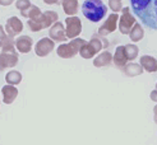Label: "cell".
<instances>
[{
	"label": "cell",
	"instance_id": "cell-1",
	"mask_svg": "<svg viewBox=\"0 0 157 145\" xmlns=\"http://www.w3.org/2000/svg\"><path fill=\"white\" fill-rule=\"evenodd\" d=\"M130 5L147 28L157 31V0H130Z\"/></svg>",
	"mask_w": 157,
	"mask_h": 145
},
{
	"label": "cell",
	"instance_id": "cell-2",
	"mask_svg": "<svg viewBox=\"0 0 157 145\" xmlns=\"http://www.w3.org/2000/svg\"><path fill=\"white\" fill-rule=\"evenodd\" d=\"M82 13L88 20L97 23L107 14V6L102 3V0H84L82 4Z\"/></svg>",
	"mask_w": 157,
	"mask_h": 145
},
{
	"label": "cell",
	"instance_id": "cell-3",
	"mask_svg": "<svg viewBox=\"0 0 157 145\" xmlns=\"http://www.w3.org/2000/svg\"><path fill=\"white\" fill-rule=\"evenodd\" d=\"M58 20H59V15L56 12L46 10V12H42L40 17H37L35 19H28L27 26L32 32H38V31H42L45 28H50Z\"/></svg>",
	"mask_w": 157,
	"mask_h": 145
},
{
	"label": "cell",
	"instance_id": "cell-4",
	"mask_svg": "<svg viewBox=\"0 0 157 145\" xmlns=\"http://www.w3.org/2000/svg\"><path fill=\"white\" fill-rule=\"evenodd\" d=\"M84 43H86V41L83 38H73L70 42L61 43L56 49V53L61 59H72L77 55V53H79L82 46Z\"/></svg>",
	"mask_w": 157,
	"mask_h": 145
},
{
	"label": "cell",
	"instance_id": "cell-5",
	"mask_svg": "<svg viewBox=\"0 0 157 145\" xmlns=\"http://www.w3.org/2000/svg\"><path fill=\"white\" fill-rule=\"evenodd\" d=\"M123 14L119 18V31L121 34H129L133 26L136 24V19L133 17V14L130 13V9L128 6L123 8Z\"/></svg>",
	"mask_w": 157,
	"mask_h": 145
},
{
	"label": "cell",
	"instance_id": "cell-6",
	"mask_svg": "<svg viewBox=\"0 0 157 145\" xmlns=\"http://www.w3.org/2000/svg\"><path fill=\"white\" fill-rule=\"evenodd\" d=\"M65 24H67V37L68 38H77L82 32V20L73 15V17H68L65 19Z\"/></svg>",
	"mask_w": 157,
	"mask_h": 145
},
{
	"label": "cell",
	"instance_id": "cell-7",
	"mask_svg": "<svg viewBox=\"0 0 157 145\" xmlns=\"http://www.w3.org/2000/svg\"><path fill=\"white\" fill-rule=\"evenodd\" d=\"M54 49H55V41L49 37H44L36 43L35 52H36L37 56L45 57V56H48Z\"/></svg>",
	"mask_w": 157,
	"mask_h": 145
},
{
	"label": "cell",
	"instance_id": "cell-8",
	"mask_svg": "<svg viewBox=\"0 0 157 145\" xmlns=\"http://www.w3.org/2000/svg\"><path fill=\"white\" fill-rule=\"evenodd\" d=\"M17 64H18V52L2 51V53H0V70L14 67Z\"/></svg>",
	"mask_w": 157,
	"mask_h": 145
},
{
	"label": "cell",
	"instance_id": "cell-9",
	"mask_svg": "<svg viewBox=\"0 0 157 145\" xmlns=\"http://www.w3.org/2000/svg\"><path fill=\"white\" fill-rule=\"evenodd\" d=\"M119 18L120 17L116 13L110 14L109 17H107V19L104 22V24L98 28V34L105 37V36H107L110 33H113L114 31L116 29V27H117V22H119Z\"/></svg>",
	"mask_w": 157,
	"mask_h": 145
},
{
	"label": "cell",
	"instance_id": "cell-10",
	"mask_svg": "<svg viewBox=\"0 0 157 145\" xmlns=\"http://www.w3.org/2000/svg\"><path fill=\"white\" fill-rule=\"evenodd\" d=\"M22 31H23V23L18 17H10L6 19L5 32L8 36L15 37V36H18Z\"/></svg>",
	"mask_w": 157,
	"mask_h": 145
},
{
	"label": "cell",
	"instance_id": "cell-11",
	"mask_svg": "<svg viewBox=\"0 0 157 145\" xmlns=\"http://www.w3.org/2000/svg\"><path fill=\"white\" fill-rule=\"evenodd\" d=\"M49 36H50L51 40H54L55 42H64V41L68 40L65 28H64V26H63L61 22L54 23V24L50 27Z\"/></svg>",
	"mask_w": 157,
	"mask_h": 145
},
{
	"label": "cell",
	"instance_id": "cell-12",
	"mask_svg": "<svg viewBox=\"0 0 157 145\" xmlns=\"http://www.w3.org/2000/svg\"><path fill=\"white\" fill-rule=\"evenodd\" d=\"M128 56H127V52H125V47L124 46H117L116 50H115V53L113 56V63L116 67L119 69H123L125 65L128 64Z\"/></svg>",
	"mask_w": 157,
	"mask_h": 145
},
{
	"label": "cell",
	"instance_id": "cell-13",
	"mask_svg": "<svg viewBox=\"0 0 157 145\" xmlns=\"http://www.w3.org/2000/svg\"><path fill=\"white\" fill-rule=\"evenodd\" d=\"M2 94H3V102L5 104H12L18 96V89L15 88V85L6 84V85L2 88Z\"/></svg>",
	"mask_w": 157,
	"mask_h": 145
},
{
	"label": "cell",
	"instance_id": "cell-14",
	"mask_svg": "<svg viewBox=\"0 0 157 145\" xmlns=\"http://www.w3.org/2000/svg\"><path fill=\"white\" fill-rule=\"evenodd\" d=\"M33 40L29 36H19L15 40V49L21 53H28L32 49Z\"/></svg>",
	"mask_w": 157,
	"mask_h": 145
},
{
	"label": "cell",
	"instance_id": "cell-15",
	"mask_svg": "<svg viewBox=\"0 0 157 145\" xmlns=\"http://www.w3.org/2000/svg\"><path fill=\"white\" fill-rule=\"evenodd\" d=\"M113 63V53L110 51H104L102 53L93 60V65L96 67H104V66H109Z\"/></svg>",
	"mask_w": 157,
	"mask_h": 145
},
{
	"label": "cell",
	"instance_id": "cell-16",
	"mask_svg": "<svg viewBox=\"0 0 157 145\" xmlns=\"http://www.w3.org/2000/svg\"><path fill=\"white\" fill-rule=\"evenodd\" d=\"M61 6L64 9V13L68 17H73L78 13V6H79V2L78 0H63Z\"/></svg>",
	"mask_w": 157,
	"mask_h": 145
},
{
	"label": "cell",
	"instance_id": "cell-17",
	"mask_svg": "<svg viewBox=\"0 0 157 145\" xmlns=\"http://www.w3.org/2000/svg\"><path fill=\"white\" fill-rule=\"evenodd\" d=\"M140 65L148 73H155L157 71V60L150 55H144L140 57Z\"/></svg>",
	"mask_w": 157,
	"mask_h": 145
},
{
	"label": "cell",
	"instance_id": "cell-18",
	"mask_svg": "<svg viewBox=\"0 0 157 145\" xmlns=\"http://www.w3.org/2000/svg\"><path fill=\"white\" fill-rule=\"evenodd\" d=\"M123 73L127 75V76H137V75H140L143 73L144 69L142 67V65L139 64H136V63H129L127 64L123 69Z\"/></svg>",
	"mask_w": 157,
	"mask_h": 145
},
{
	"label": "cell",
	"instance_id": "cell-19",
	"mask_svg": "<svg viewBox=\"0 0 157 145\" xmlns=\"http://www.w3.org/2000/svg\"><path fill=\"white\" fill-rule=\"evenodd\" d=\"M143 36H144V31H143L142 26H140L139 23H136V24L133 26V28H132V31H130V33H129L130 40H132L133 42H138V41L142 40Z\"/></svg>",
	"mask_w": 157,
	"mask_h": 145
},
{
	"label": "cell",
	"instance_id": "cell-20",
	"mask_svg": "<svg viewBox=\"0 0 157 145\" xmlns=\"http://www.w3.org/2000/svg\"><path fill=\"white\" fill-rule=\"evenodd\" d=\"M41 14H42L41 9H40L38 6H36V5H31L28 9L21 12L22 17H25V18H27V19H35V18H37V17H40Z\"/></svg>",
	"mask_w": 157,
	"mask_h": 145
},
{
	"label": "cell",
	"instance_id": "cell-21",
	"mask_svg": "<svg viewBox=\"0 0 157 145\" xmlns=\"http://www.w3.org/2000/svg\"><path fill=\"white\" fill-rule=\"evenodd\" d=\"M23 79V76L19 71L17 70H12V71H8L6 75H5V82L8 84H12V85H17V84H19Z\"/></svg>",
	"mask_w": 157,
	"mask_h": 145
},
{
	"label": "cell",
	"instance_id": "cell-22",
	"mask_svg": "<svg viewBox=\"0 0 157 145\" xmlns=\"http://www.w3.org/2000/svg\"><path fill=\"white\" fill-rule=\"evenodd\" d=\"M96 50L93 49V46L91 45V42H86L83 46H82V49L79 51V55L83 57V59H92L93 56L96 55Z\"/></svg>",
	"mask_w": 157,
	"mask_h": 145
},
{
	"label": "cell",
	"instance_id": "cell-23",
	"mask_svg": "<svg viewBox=\"0 0 157 145\" xmlns=\"http://www.w3.org/2000/svg\"><path fill=\"white\" fill-rule=\"evenodd\" d=\"M2 51H15V40L13 37L6 36L2 40Z\"/></svg>",
	"mask_w": 157,
	"mask_h": 145
},
{
	"label": "cell",
	"instance_id": "cell-24",
	"mask_svg": "<svg viewBox=\"0 0 157 145\" xmlns=\"http://www.w3.org/2000/svg\"><path fill=\"white\" fill-rule=\"evenodd\" d=\"M125 47V52H127V56L129 60H134L137 56H138V47L136 45H133V43H129V45H125L124 46Z\"/></svg>",
	"mask_w": 157,
	"mask_h": 145
},
{
	"label": "cell",
	"instance_id": "cell-25",
	"mask_svg": "<svg viewBox=\"0 0 157 145\" xmlns=\"http://www.w3.org/2000/svg\"><path fill=\"white\" fill-rule=\"evenodd\" d=\"M31 5L32 4H31L29 0H17V2H15V8H17L19 12H23V10L28 9Z\"/></svg>",
	"mask_w": 157,
	"mask_h": 145
},
{
	"label": "cell",
	"instance_id": "cell-26",
	"mask_svg": "<svg viewBox=\"0 0 157 145\" xmlns=\"http://www.w3.org/2000/svg\"><path fill=\"white\" fill-rule=\"evenodd\" d=\"M109 6H110V9H111L114 13H117V12H120L121 10V0H109Z\"/></svg>",
	"mask_w": 157,
	"mask_h": 145
},
{
	"label": "cell",
	"instance_id": "cell-27",
	"mask_svg": "<svg viewBox=\"0 0 157 145\" xmlns=\"http://www.w3.org/2000/svg\"><path fill=\"white\" fill-rule=\"evenodd\" d=\"M63 2V0H44V3L45 4H48V5H55V4H60Z\"/></svg>",
	"mask_w": 157,
	"mask_h": 145
},
{
	"label": "cell",
	"instance_id": "cell-28",
	"mask_svg": "<svg viewBox=\"0 0 157 145\" xmlns=\"http://www.w3.org/2000/svg\"><path fill=\"white\" fill-rule=\"evenodd\" d=\"M13 3H14V0H0V5L2 6H9Z\"/></svg>",
	"mask_w": 157,
	"mask_h": 145
},
{
	"label": "cell",
	"instance_id": "cell-29",
	"mask_svg": "<svg viewBox=\"0 0 157 145\" xmlns=\"http://www.w3.org/2000/svg\"><path fill=\"white\" fill-rule=\"evenodd\" d=\"M6 32H5V28H3V26L0 24V40H3L4 37H6Z\"/></svg>",
	"mask_w": 157,
	"mask_h": 145
},
{
	"label": "cell",
	"instance_id": "cell-30",
	"mask_svg": "<svg viewBox=\"0 0 157 145\" xmlns=\"http://www.w3.org/2000/svg\"><path fill=\"white\" fill-rule=\"evenodd\" d=\"M151 98H152V101H153V102H157V89L152 90V93H151Z\"/></svg>",
	"mask_w": 157,
	"mask_h": 145
},
{
	"label": "cell",
	"instance_id": "cell-31",
	"mask_svg": "<svg viewBox=\"0 0 157 145\" xmlns=\"http://www.w3.org/2000/svg\"><path fill=\"white\" fill-rule=\"evenodd\" d=\"M153 120H155V122L157 124V106L153 108Z\"/></svg>",
	"mask_w": 157,
	"mask_h": 145
},
{
	"label": "cell",
	"instance_id": "cell-32",
	"mask_svg": "<svg viewBox=\"0 0 157 145\" xmlns=\"http://www.w3.org/2000/svg\"><path fill=\"white\" fill-rule=\"evenodd\" d=\"M0 47H2V40H0Z\"/></svg>",
	"mask_w": 157,
	"mask_h": 145
},
{
	"label": "cell",
	"instance_id": "cell-33",
	"mask_svg": "<svg viewBox=\"0 0 157 145\" xmlns=\"http://www.w3.org/2000/svg\"><path fill=\"white\" fill-rule=\"evenodd\" d=\"M156 89H157V84H156Z\"/></svg>",
	"mask_w": 157,
	"mask_h": 145
}]
</instances>
